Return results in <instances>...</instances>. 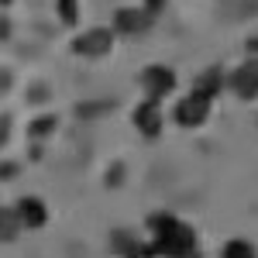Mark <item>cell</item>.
Returning <instances> with one entry per match:
<instances>
[{"mask_svg":"<svg viewBox=\"0 0 258 258\" xmlns=\"http://www.w3.org/2000/svg\"><path fill=\"white\" fill-rule=\"evenodd\" d=\"M135 127H138L145 138H159L162 131V110L155 100H145V103H138L135 107Z\"/></svg>","mask_w":258,"mask_h":258,"instance_id":"6","label":"cell"},{"mask_svg":"<svg viewBox=\"0 0 258 258\" xmlns=\"http://www.w3.org/2000/svg\"><path fill=\"white\" fill-rule=\"evenodd\" d=\"M148 24H152V18L145 11H135V7H120L117 14H114V28H117L120 35H145Z\"/></svg>","mask_w":258,"mask_h":258,"instance_id":"7","label":"cell"},{"mask_svg":"<svg viewBox=\"0 0 258 258\" xmlns=\"http://www.w3.org/2000/svg\"><path fill=\"white\" fill-rule=\"evenodd\" d=\"M182 258H200V255H197V251H193V255H182Z\"/></svg>","mask_w":258,"mask_h":258,"instance_id":"16","label":"cell"},{"mask_svg":"<svg viewBox=\"0 0 258 258\" xmlns=\"http://www.w3.org/2000/svg\"><path fill=\"white\" fill-rule=\"evenodd\" d=\"M14 176V165H0V179H11Z\"/></svg>","mask_w":258,"mask_h":258,"instance_id":"14","label":"cell"},{"mask_svg":"<svg viewBox=\"0 0 258 258\" xmlns=\"http://www.w3.org/2000/svg\"><path fill=\"white\" fill-rule=\"evenodd\" d=\"M7 131H11V120L4 117V120H0V145H4V135H7Z\"/></svg>","mask_w":258,"mask_h":258,"instance_id":"13","label":"cell"},{"mask_svg":"<svg viewBox=\"0 0 258 258\" xmlns=\"http://www.w3.org/2000/svg\"><path fill=\"white\" fill-rule=\"evenodd\" d=\"M141 86L148 90V97L159 103V97L172 93V86H176V73L165 69V66H148V69L141 73Z\"/></svg>","mask_w":258,"mask_h":258,"instance_id":"4","label":"cell"},{"mask_svg":"<svg viewBox=\"0 0 258 258\" xmlns=\"http://www.w3.org/2000/svg\"><path fill=\"white\" fill-rule=\"evenodd\" d=\"M73 48H76V55L100 59V55H107L114 48V31L110 28H93V31H86V35H80L73 41Z\"/></svg>","mask_w":258,"mask_h":258,"instance_id":"2","label":"cell"},{"mask_svg":"<svg viewBox=\"0 0 258 258\" xmlns=\"http://www.w3.org/2000/svg\"><path fill=\"white\" fill-rule=\"evenodd\" d=\"M207 114H210V100L200 97V93H189V97H182L176 103V124H182V127H197V124H203L207 120Z\"/></svg>","mask_w":258,"mask_h":258,"instance_id":"3","label":"cell"},{"mask_svg":"<svg viewBox=\"0 0 258 258\" xmlns=\"http://www.w3.org/2000/svg\"><path fill=\"white\" fill-rule=\"evenodd\" d=\"M231 90H234L241 100H255L258 97V59H248L241 69H234Z\"/></svg>","mask_w":258,"mask_h":258,"instance_id":"5","label":"cell"},{"mask_svg":"<svg viewBox=\"0 0 258 258\" xmlns=\"http://www.w3.org/2000/svg\"><path fill=\"white\" fill-rule=\"evenodd\" d=\"M59 18L66 24H76L80 21V11H76V0H59Z\"/></svg>","mask_w":258,"mask_h":258,"instance_id":"11","label":"cell"},{"mask_svg":"<svg viewBox=\"0 0 258 258\" xmlns=\"http://www.w3.org/2000/svg\"><path fill=\"white\" fill-rule=\"evenodd\" d=\"M220 83H224V76H220V69H210V73H203V76H197V90L193 93H200V97H214L220 90Z\"/></svg>","mask_w":258,"mask_h":258,"instance_id":"9","label":"cell"},{"mask_svg":"<svg viewBox=\"0 0 258 258\" xmlns=\"http://www.w3.org/2000/svg\"><path fill=\"white\" fill-rule=\"evenodd\" d=\"M18 210H21V220H24L28 227H41V224L48 220V210H45V203H41L38 197H24Z\"/></svg>","mask_w":258,"mask_h":258,"instance_id":"8","label":"cell"},{"mask_svg":"<svg viewBox=\"0 0 258 258\" xmlns=\"http://www.w3.org/2000/svg\"><path fill=\"white\" fill-rule=\"evenodd\" d=\"M148 227L155 234L152 251H162V255H169V258H182V255L197 251V231L189 224L169 217V214H155V217L148 220Z\"/></svg>","mask_w":258,"mask_h":258,"instance_id":"1","label":"cell"},{"mask_svg":"<svg viewBox=\"0 0 258 258\" xmlns=\"http://www.w3.org/2000/svg\"><path fill=\"white\" fill-rule=\"evenodd\" d=\"M224 258H255V248L248 241H227L224 244Z\"/></svg>","mask_w":258,"mask_h":258,"instance_id":"10","label":"cell"},{"mask_svg":"<svg viewBox=\"0 0 258 258\" xmlns=\"http://www.w3.org/2000/svg\"><path fill=\"white\" fill-rule=\"evenodd\" d=\"M148 7H152V11H162V0H148Z\"/></svg>","mask_w":258,"mask_h":258,"instance_id":"15","label":"cell"},{"mask_svg":"<svg viewBox=\"0 0 258 258\" xmlns=\"http://www.w3.org/2000/svg\"><path fill=\"white\" fill-rule=\"evenodd\" d=\"M52 127H55V120H52V117H41V120H35V124H31V138H41V135H48Z\"/></svg>","mask_w":258,"mask_h":258,"instance_id":"12","label":"cell"}]
</instances>
